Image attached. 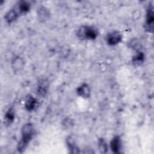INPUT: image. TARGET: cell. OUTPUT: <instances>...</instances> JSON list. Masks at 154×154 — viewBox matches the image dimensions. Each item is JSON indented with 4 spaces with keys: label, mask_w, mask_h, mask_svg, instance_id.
Wrapping results in <instances>:
<instances>
[{
    "label": "cell",
    "mask_w": 154,
    "mask_h": 154,
    "mask_svg": "<svg viewBox=\"0 0 154 154\" xmlns=\"http://www.w3.org/2000/svg\"><path fill=\"white\" fill-rule=\"evenodd\" d=\"M34 133V129L32 124L27 123L23 125L21 129V139L17 144V150L23 153L27 147L29 143L32 138Z\"/></svg>",
    "instance_id": "obj_1"
},
{
    "label": "cell",
    "mask_w": 154,
    "mask_h": 154,
    "mask_svg": "<svg viewBox=\"0 0 154 154\" xmlns=\"http://www.w3.org/2000/svg\"><path fill=\"white\" fill-rule=\"evenodd\" d=\"M98 35L96 28L91 26L83 25L80 26L76 32L77 37L81 40H94Z\"/></svg>",
    "instance_id": "obj_2"
},
{
    "label": "cell",
    "mask_w": 154,
    "mask_h": 154,
    "mask_svg": "<svg viewBox=\"0 0 154 154\" xmlns=\"http://www.w3.org/2000/svg\"><path fill=\"white\" fill-rule=\"evenodd\" d=\"M153 7L152 4L148 6L146 13V22L144 23V28L149 32H152L153 30Z\"/></svg>",
    "instance_id": "obj_3"
},
{
    "label": "cell",
    "mask_w": 154,
    "mask_h": 154,
    "mask_svg": "<svg viewBox=\"0 0 154 154\" xmlns=\"http://www.w3.org/2000/svg\"><path fill=\"white\" fill-rule=\"evenodd\" d=\"M20 13L16 7V5H14L13 8L10 9L4 16V20L8 23H11L16 21L20 16Z\"/></svg>",
    "instance_id": "obj_4"
},
{
    "label": "cell",
    "mask_w": 154,
    "mask_h": 154,
    "mask_svg": "<svg viewBox=\"0 0 154 154\" xmlns=\"http://www.w3.org/2000/svg\"><path fill=\"white\" fill-rule=\"evenodd\" d=\"M66 144L70 153L77 154L80 153V150L76 143V138L72 134L69 135L66 138Z\"/></svg>",
    "instance_id": "obj_5"
},
{
    "label": "cell",
    "mask_w": 154,
    "mask_h": 154,
    "mask_svg": "<svg viewBox=\"0 0 154 154\" xmlns=\"http://www.w3.org/2000/svg\"><path fill=\"white\" fill-rule=\"evenodd\" d=\"M121 34L117 31H114L108 33L106 35V40L107 43L110 46H114L119 43L122 40Z\"/></svg>",
    "instance_id": "obj_6"
},
{
    "label": "cell",
    "mask_w": 154,
    "mask_h": 154,
    "mask_svg": "<svg viewBox=\"0 0 154 154\" xmlns=\"http://www.w3.org/2000/svg\"><path fill=\"white\" fill-rule=\"evenodd\" d=\"M37 15L38 20L40 22L44 23L49 20L51 13L48 8L43 5H40L37 8Z\"/></svg>",
    "instance_id": "obj_7"
},
{
    "label": "cell",
    "mask_w": 154,
    "mask_h": 154,
    "mask_svg": "<svg viewBox=\"0 0 154 154\" xmlns=\"http://www.w3.org/2000/svg\"><path fill=\"white\" fill-rule=\"evenodd\" d=\"M49 84L48 80L45 79H40L37 87V94L40 97H45L48 93Z\"/></svg>",
    "instance_id": "obj_8"
},
{
    "label": "cell",
    "mask_w": 154,
    "mask_h": 154,
    "mask_svg": "<svg viewBox=\"0 0 154 154\" xmlns=\"http://www.w3.org/2000/svg\"><path fill=\"white\" fill-rule=\"evenodd\" d=\"M76 93L83 98H88L91 96V90L87 84L83 83L76 88Z\"/></svg>",
    "instance_id": "obj_9"
},
{
    "label": "cell",
    "mask_w": 154,
    "mask_h": 154,
    "mask_svg": "<svg viewBox=\"0 0 154 154\" xmlns=\"http://www.w3.org/2000/svg\"><path fill=\"white\" fill-rule=\"evenodd\" d=\"M110 147L114 153H119L122 149V140L119 135L114 136L110 141Z\"/></svg>",
    "instance_id": "obj_10"
},
{
    "label": "cell",
    "mask_w": 154,
    "mask_h": 154,
    "mask_svg": "<svg viewBox=\"0 0 154 154\" xmlns=\"http://www.w3.org/2000/svg\"><path fill=\"white\" fill-rule=\"evenodd\" d=\"M38 106V100L35 97L31 95H29V96L27 97L25 102V107L26 109L28 110V111H32L35 109Z\"/></svg>",
    "instance_id": "obj_11"
},
{
    "label": "cell",
    "mask_w": 154,
    "mask_h": 154,
    "mask_svg": "<svg viewBox=\"0 0 154 154\" xmlns=\"http://www.w3.org/2000/svg\"><path fill=\"white\" fill-rule=\"evenodd\" d=\"M15 119V111L13 106H11L6 111L4 117V123L6 126H10L13 122Z\"/></svg>",
    "instance_id": "obj_12"
},
{
    "label": "cell",
    "mask_w": 154,
    "mask_h": 154,
    "mask_svg": "<svg viewBox=\"0 0 154 154\" xmlns=\"http://www.w3.org/2000/svg\"><path fill=\"white\" fill-rule=\"evenodd\" d=\"M24 67V61L22 58L17 56L15 57L11 61V67L14 72H19L23 69Z\"/></svg>",
    "instance_id": "obj_13"
},
{
    "label": "cell",
    "mask_w": 154,
    "mask_h": 154,
    "mask_svg": "<svg viewBox=\"0 0 154 154\" xmlns=\"http://www.w3.org/2000/svg\"><path fill=\"white\" fill-rule=\"evenodd\" d=\"M15 5L19 10L21 15L28 13L31 8L30 2L26 1H20L17 2Z\"/></svg>",
    "instance_id": "obj_14"
},
{
    "label": "cell",
    "mask_w": 154,
    "mask_h": 154,
    "mask_svg": "<svg viewBox=\"0 0 154 154\" xmlns=\"http://www.w3.org/2000/svg\"><path fill=\"white\" fill-rule=\"evenodd\" d=\"M98 149L100 153H106L108 152V147L107 143L104 138H100L98 140Z\"/></svg>",
    "instance_id": "obj_15"
},
{
    "label": "cell",
    "mask_w": 154,
    "mask_h": 154,
    "mask_svg": "<svg viewBox=\"0 0 154 154\" xmlns=\"http://www.w3.org/2000/svg\"><path fill=\"white\" fill-rule=\"evenodd\" d=\"M144 60V54L143 52L140 51H137L136 54L133 57V58H132L133 63L137 64H140V63H143Z\"/></svg>",
    "instance_id": "obj_16"
},
{
    "label": "cell",
    "mask_w": 154,
    "mask_h": 154,
    "mask_svg": "<svg viewBox=\"0 0 154 154\" xmlns=\"http://www.w3.org/2000/svg\"><path fill=\"white\" fill-rule=\"evenodd\" d=\"M74 126V121L70 117H66L62 121V126L65 129H69Z\"/></svg>",
    "instance_id": "obj_17"
},
{
    "label": "cell",
    "mask_w": 154,
    "mask_h": 154,
    "mask_svg": "<svg viewBox=\"0 0 154 154\" xmlns=\"http://www.w3.org/2000/svg\"><path fill=\"white\" fill-rule=\"evenodd\" d=\"M129 45V48H131V49H135L137 51H140V42H138V40L136 38H134V39H132L129 43H128Z\"/></svg>",
    "instance_id": "obj_18"
},
{
    "label": "cell",
    "mask_w": 154,
    "mask_h": 154,
    "mask_svg": "<svg viewBox=\"0 0 154 154\" xmlns=\"http://www.w3.org/2000/svg\"><path fill=\"white\" fill-rule=\"evenodd\" d=\"M84 153H94V151L92 149H84V151L82 152Z\"/></svg>",
    "instance_id": "obj_19"
}]
</instances>
